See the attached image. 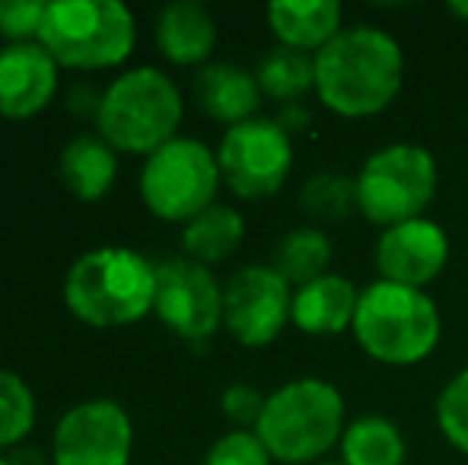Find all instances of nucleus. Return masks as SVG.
Returning a JSON list of instances; mask_svg holds the SVG:
<instances>
[{
  "mask_svg": "<svg viewBox=\"0 0 468 465\" xmlns=\"http://www.w3.org/2000/svg\"><path fill=\"white\" fill-rule=\"evenodd\" d=\"M255 80L261 87V96L278 100L281 106L300 102L309 90H315L313 55L287 48V45H274L261 55L259 68H255Z\"/></svg>",
  "mask_w": 468,
  "mask_h": 465,
  "instance_id": "5701e85b",
  "label": "nucleus"
},
{
  "mask_svg": "<svg viewBox=\"0 0 468 465\" xmlns=\"http://www.w3.org/2000/svg\"><path fill=\"white\" fill-rule=\"evenodd\" d=\"M0 465H13V462H10V456H0Z\"/></svg>",
  "mask_w": 468,
  "mask_h": 465,
  "instance_id": "473e14b6",
  "label": "nucleus"
},
{
  "mask_svg": "<svg viewBox=\"0 0 468 465\" xmlns=\"http://www.w3.org/2000/svg\"><path fill=\"white\" fill-rule=\"evenodd\" d=\"M328 261H332V239L325 230L306 224L281 236V242L274 246L271 268L290 287H303L328 274Z\"/></svg>",
  "mask_w": 468,
  "mask_h": 465,
  "instance_id": "412c9836",
  "label": "nucleus"
},
{
  "mask_svg": "<svg viewBox=\"0 0 468 465\" xmlns=\"http://www.w3.org/2000/svg\"><path fill=\"white\" fill-rule=\"evenodd\" d=\"M300 207L313 220H345L351 211H357V182L345 173H315L303 182Z\"/></svg>",
  "mask_w": 468,
  "mask_h": 465,
  "instance_id": "b1692460",
  "label": "nucleus"
},
{
  "mask_svg": "<svg viewBox=\"0 0 468 465\" xmlns=\"http://www.w3.org/2000/svg\"><path fill=\"white\" fill-rule=\"evenodd\" d=\"M186 115L179 87L160 68H134L102 90L96 102V128L118 153H156L179 137Z\"/></svg>",
  "mask_w": 468,
  "mask_h": 465,
  "instance_id": "20e7f679",
  "label": "nucleus"
},
{
  "mask_svg": "<svg viewBox=\"0 0 468 465\" xmlns=\"http://www.w3.org/2000/svg\"><path fill=\"white\" fill-rule=\"evenodd\" d=\"M36 428V396L19 373L0 370V449H13Z\"/></svg>",
  "mask_w": 468,
  "mask_h": 465,
  "instance_id": "393cba45",
  "label": "nucleus"
},
{
  "mask_svg": "<svg viewBox=\"0 0 468 465\" xmlns=\"http://www.w3.org/2000/svg\"><path fill=\"white\" fill-rule=\"evenodd\" d=\"M246 236V220L236 207L229 205H210L197 217H191L182 230V252L186 259L197 261V265H220L227 261L236 248L242 246Z\"/></svg>",
  "mask_w": 468,
  "mask_h": 465,
  "instance_id": "aec40b11",
  "label": "nucleus"
},
{
  "mask_svg": "<svg viewBox=\"0 0 468 465\" xmlns=\"http://www.w3.org/2000/svg\"><path fill=\"white\" fill-rule=\"evenodd\" d=\"M351 332L376 364L411 366L431 357L440 344L443 319L427 291L379 278L360 291Z\"/></svg>",
  "mask_w": 468,
  "mask_h": 465,
  "instance_id": "39448f33",
  "label": "nucleus"
},
{
  "mask_svg": "<svg viewBox=\"0 0 468 465\" xmlns=\"http://www.w3.org/2000/svg\"><path fill=\"white\" fill-rule=\"evenodd\" d=\"M58 175L80 201H99L118 179V150L102 134H77L64 143Z\"/></svg>",
  "mask_w": 468,
  "mask_h": 465,
  "instance_id": "6ab92c4d",
  "label": "nucleus"
},
{
  "mask_svg": "<svg viewBox=\"0 0 468 465\" xmlns=\"http://www.w3.org/2000/svg\"><path fill=\"white\" fill-rule=\"evenodd\" d=\"M437 424L446 440L468 456V366L459 370L437 396Z\"/></svg>",
  "mask_w": 468,
  "mask_h": 465,
  "instance_id": "a878e982",
  "label": "nucleus"
},
{
  "mask_svg": "<svg viewBox=\"0 0 468 465\" xmlns=\"http://www.w3.org/2000/svg\"><path fill=\"white\" fill-rule=\"evenodd\" d=\"M58 74L61 68L42 42L4 45L0 48V118L23 122L48 109L58 93Z\"/></svg>",
  "mask_w": 468,
  "mask_h": 465,
  "instance_id": "4468645a",
  "label": "nucleus"
},
{
  "mask_svg": "<svg viewBox=\"0 0 468 465\" xmlns=\"http://www.w3.org/2000/svg\"><path fill=\"white\" fill-rule=\"evenodd\" d=\"M341 4L335 0H274L268 6V26L278 45L315 55L341 32Z\"/></svg>",
  "mask_w": 468,
  "mask_h": 465,
  "instance_id": "a211bd4d",
  "label": "nucleus"
},
{
  "mask_svg": "<svg viewBox=\"0 0 468 465\" xmlns=\"http://www.w3.org/2000/svg\"><path fill=\"white\" fill-rule=\"evenodd\" d=\"M48 4L45 0H0V36L6 45L38 42Z\"/></svg>",
  "mask_w": 468,
  "mask_h": 465,
  "instance_id": "cd10ccee",
  "label": "nucleus"
},
{
  "mask_svg": "<svg viewBox=\"0 0 468 465\" xmlns=\"http://www.w3.org/2000/svg\"><path fill=\"white\" fill-rule=\"evenodd\" d=\"M156 265L128 246L83 252L64 274V306L93 329H122L154 312Z\"/></svg>",
  "mask_w": 468,
  "mask_h": 465,
  "instance_id": "f03ea898",
  "label": "nucleus"
},
{
  "mask_svg": "<svg viewBox=\"0 0 468 465\" xmlns=\"http://www.w3.org/2000/svg\"><path fill=\"white\" fill-rule=\"evenodd\" d=\"M195 96L197 106L227 128L255 118L261 106V87L255 80V70L229 61L204 64L195 77Z\"/></svg>",
  "mask_w": 468,
  "mask_h": 465,
  "instance_id": "dca6fc26",
  "label": "nucleus"
},
{
  "mask_svg": "<svg viewBox=\"0 0 468 465\" xmlns=\"http://www.w3.org/2000/svg\"><path fill=\"white\" fill-rule=\"evenodd\" d=\"M154 312L173 335L207 342L223 325V287L207 265L176 255L156 265Z\"/></svg>",
  "mask_w": 468,
  "mask_h": 465,
  "instance_id": "9b49d317",
  "label": "nucleus"
},
{
  "mask_svg": "<svg viewBox=\"0 0 468 465\" xmlns=\"http://www.w3.org/2000/svg\"><path fill=\"white\" fill-rule=\"evenodd\" d=\"M265 402H268L265 392L255 389V386H249V383L227 386V389H223V396H220L223 415H227L239 430H255L261 411H265Z\"/></svg>",
  "mask_w": 468,
  "mask_h": 465,
  "instance_id": "c85d7f7f",
  "label": "nucleus"
},
{
  "mask_svg": "<svg viewBox=\"0 0 468 465\" xmlns=\"http://www.w3.org/2000/svg\"><path fill=\"white\" fill-rule=\"evenodd\" d=\"M223 185L217 150L195 137H176L150 153L141 166V198L147 211L169 224H188L210 205Z\"/></svg>",
  "mask_w": 468,
  "mask_h": 465,
  "instance_id": "6e6552de",
  "label": "nucleus"
},
{
  "mask_svg": "<svg viewBox=\"0 0 468 465\" xmlns=\"http://www.w3.org/2000/svg\"><path fill=\"white\" fill-rule=\"evenodd\" d=\"M315 465H345V462H315Z\"/></svg>",
  "mask_w": 468,
  "mask_h": 465,
  "instance_id": "72a5a7b5",
  "label": "nucleus"
},
{
  "mask_svg": "<svg viewBox=\"0 0 468 465\" xmlns=\"http://www.w3.org/2000/svg\"><path fill=\"white\" fill-rule=\"evenodd\" d=\"M156 45L163 58L182 68L207 64L217 48V23L207 6L197 0H176L156 16Z\"/></svg>",
  "mask_w": 468,
  "mask_h": 465,
  "instance_id": "f3484780",
  "label": "nucleus"
},
{
  "mask_svg": "<svg viewBox=\"0 0 468 465\" xmlns=\"http://www.w3.org/2000/svg\"><path fill=\"white\" fill-rule=\"evenodd\" d=\"M360 303V291L351 284L345 274H322V278L309 280V284L293 291V310H290V322L306 335H341L345 329L354 325Z\"/></svg>",
  "mask_w": 468,
  "mask_h": 465,
  "instance_id": "2eb2a0df",
  "label": "nucleus"
},
{
  "mask_svg": "<svg viewBox=\"0 0 468 465\" xmlns=\"http://www.w3.org/2000/svg\"><path fill=\"white\" fill-rule=\"evenodd\" d=\"M223 185L242 201L271 198L293 169V141L274 118H249L227 128L217 147Z\"/></svg>",
  "mask_w": 468,
  "mask_h": 465,
  "instance_id": "1a4fd4ad",
  "label": "nucleus"
},
{
  "mask_svg": "<svg viewBox=\"0 0 468 465\" xmlns=\"http://www.w3.org/2000/svg\"><path fill=\"white\" fill-rule=\"evenodd\" d=\"M315 96L345 118L379 115L395 102L405 77L401 45L379 26H347L313 55Z\"/></svg>",
  "mask_w": 468,
  "mask_h": 465,
  "instance_id": "f257e3e1",
  "label": "nucleus"
},
{
  "mask_svg": "<svg viewBox=\"0 0 468 465\" xmlns=\"http://www.w3.org/2000/svg\"><path fill=\"white\" fill-rule=\"evenodd\" d=\"M345 396L319 376H300L268 396L255 434L274 462L315 465L345 437Z\"/></svg>",
  "mask_w": 468,
  "mask_h": 465,
  "instance_id": "7ed1b4c3",
  "label": "nucleus"
},
{
  "mask_svg": "<svg viewBox=\"0 0 468 465\" xmlns=\"http://www.w3.org/2000/svg\"><path fill=\"white\" fill-rule=\"evenodd\" d=\"M274 122H278L281 128L287 131V134H293V131L306 128L309 112H306V106H303V102H287V106H281V115L274 118Z\"/></svg>",
  "mask_w": 468,
  "mask_h": 465,
  "instance_id": "c756f323",
  "label": "nucleus"
},
{
  "mask_svg": "<svg viewBox=\"0 0 468 465\" xmlns=\"http://www.w3.org/2000/svg\"><path fill=\"white\" fill-rule=\"evenodd\" d=\"M357 182V211L370 224L395 227L424 217L437 195V160L420 143H388L370 153L354 175Z\"/></svg>",
  "mask_w": 468,
  "mask_h": 465,
  "instance_id": "0eeeda50",
  "label": "nucleus"
},
{
  "mask_svg": "<svg viewBox=\"0 0 468 465\" xmlns=\"http://www.w3.org/2000/svg\"><path fill=\"white\" fill-rule=\"evenodd\" d=\"M134 424L115 398H87L68 408L51 434L55 465H128Z\"/></svg>",
  "mask_w": 468,
  "mask_h": 465,
  "instance_id": "9d476101",
  "label": "nucleus"
},
{
  "mask_svg": "<svg viewBox=\"0 0 468 465\" xmlns=\"http://www.w3.org/2000/svg\"><path fill=\"white\" fill-rule=\"evenodd\" d=\"M10 462L13 465H45V460H42V453H38V449H26V447H19L16 453L10 456Z\"/></svg>",
  "mask_w": 468,
  "mask_h": 465,
  "instance_id": "7c9ffc66",
  "label": "nucleus"
},
{
  "mask_svg": "<svg viewBox=\"0 0 468 465\" xmlns=\"http://www.w3.org/2000/svg\"><path fill=\"white\" fill-rule=\"evenodd\" d=\"M405 437L399 424L382 415H364L351 421L341 437V462L345 465H401L405 462Z\"/></svg>",
  "mask_w": 468,
  "mask_h": 465,
  "instance_id": "4be33fe9",
  "label": "nucleus"
},
{
  "mask_svg": "<svg viewBox=\"0 0 468 465\" xmlns=\"http://www.w3.org/2000/svg\"><path fill=\"white\" fill-rule=\"evenodd\" d=\"M293 287L271 265H246L223 284V329L246 348H265L283 332Z\"/></svg>",
  "mask_w": 468,
  "mask_h": 465,
  "instance_id": "f8f14e48",
  "label": "nucleus"
},
{
  "mask_svg": "<svg viewBox=\"0 0 468 465\" xmlns=\"http://www.w3.org/2000/svg\"><path fill=\"white\" fill-rule=\"evenodd\" d=\"M271 453L261 443V437L255 430H239L233 428L229 434L217 437L210 443L204 465H271Z\"/></svg>",
  "mask_w": 468,
  "mask_h": 465,
  "instance_id": "bb28decb",
  "label": "nucleus"
},
{
  "mask_svg": "<svg viewBox=\"0 0 468 465\" xmlns=\"http://www.w3.org/2000/svg\"><path fill=\"white\" fill-rule=\"evenodd\" d=\"M450 10L456 13L459 19H465V23H468V0H452V4H450Z\"/></svg>",
  "mask_w": 468,
  "mask_h": 465,
  "instance_id": "2f4dec72",
  "label": "nucleus"
},
{
  "mask_svg": "<svg viewBox=\"0 0 468 465\" xmlns=\"http://www.w3.org/2000/svg\"><path fill=\"white\" fill-rule=\"evenodd\" d=\"M446 261H450V236L431 217L395 224L376 239V268L382 280H392V284L424 291L440 278Z\"/></svg>",
  "mask_w": 468,
  "mask_h": 465,
  "instance_id": "ddd939ff",
  "label": "nucleus"
},
{
  "mask_svg": "<svg viewBox=\"0 0 468 465\" xmlns=\"http://www.w3.org/2000/svg\"><path fill=\"white\" fill-rule=\"evenodd\" d=\"M38 42L58 68L109 70L131 58L137 23L118 0H51Z\"/></svg>",
  "mask_w": 468,
  "mask_h": 465,
  "instance_id": "423d86ee",
  "label": "nucleus"
}]
</instances>
